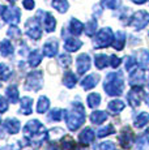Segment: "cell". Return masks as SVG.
Instances as JSON below:
<instances>
[{"mask_svg":"<svg viewBox=\"0 0 149 150\" xmlns=\"http://www.w3.org/2000/svg\"><path fill=\"white\" fill-rule=\"evenodd\" d=\"M67 114V112H65ZM85 120V114H84V108L80 103H73L72 110L65 115V122L71 131H76L80 125H82Z\"/></svg>","mask_w":149,"mask_h":150,"instance_id":"obj_1","label":"cell"},{"mask_svg":"<svg viewBox=\"0 0 149 150\" xmlns=\"http://www.w3.org/2000/svg\"><path fill=\"white\" fill-rule=\"evenodd\" d=\"M43 86V79H42V72L41 71H34L28 74L26 82H25V89L26 90L37 91Z\"/></svg>","mask_w":149,"mask_h":150,"instance_id":"obj_2","label":"cell"},{"mask_svg":"<svg viewBox=\"0 0 149 150\" xmlns=\"http://www.w3.org/2000/svg\"><path fill=\"white\" fill-rule=\"evenodd\" d=\"M1 16L4 18L5 22L11 25H17L20 22V18H21V11L17 7H3L1 11Z\"/></svg>","mask_w":149,"mask_h":150,"instance_id":"obj_3","label":"cell"},{"mask_svg":"<svg viewBox=\"0 0 149 150\" xmlns=\"http://www.w3.org/2000/svg\"><path fill=\"white\" fill-rule=\"evenodd\" d=\"M25 33H26L28 37H30L31 39H39L42 35V31H41V26H39V21L38 18H30L26 21V24H25Z\"/></svg>","mask_w":149,"mask_h":150,"instance_id":"obj_4","label":"cell"},{"mask_svg":"<svg viewBox=\"0 0 149 150\" xmlns=\"http://www.w3.org/2000/svg\"><path fill=\"white\" fill-rule=\"evenodd\" d=\"M113 39V33H111L110 29H104L98 33L97 38L94 39V46L96 47H106L111 43Z\"/></svg>","mask_w":149,"mask_h":150,"instance_id":"obj_5","label":"cell"},{"mask_svg":"<svg viewBox=\"0 0 149 150\" xmlns=\"http://www.w3.org/2000/svg\"><path fill=\"white\" fill-rule=\"evenodd\" d=\"M77 72L80 74H84L85 72L89 69L90 67V59L87 54H81L79 57H77Z\"/></svg>","mask_w":149,"mask_h":150,"instance_id":"obj_6","label":"cell"},{"mask_svg":"<svg viewBox=\"0 0 149 150\" xmlns=\"http://www.w3.org/2000/svg\"><path fill=\"white\" fill-rule=\"evenodd\" d=\"M56 52H58V41L56 39H50L45 43L43 46V54L48 57H53L55 56Z\"/></svg>","mask_w":149,"mask_h":150,"instance_id":"obj_7","label":"cell"},{"mask_svg":"<svg viewBox=\"0 0 149 150\" xmlns=\"http://www.w3.org/2000/svg\"><path fill=\"white\" fill-rule=\"evenodd\" d=\"M3 125H4V129L9 134H16L17 132L20 131V122L17 119H13V117L7 119L4 123H3Z\"/></svg>","mask_w":149,"mask_h":150,"instance_id":"obj_8","label":"cell"},{"mask_svg":"<svg viewBox=\"0 0 149 150\" xmlns=\"http://www.w3.org/2000/svg\"><path fill=\"white\" fill-rule=\"evenodd\" d=\"M33 111V99L30 97H24L20 103V114L30 115Z\"/></svg>","mask_w":149,"mask_h":150,"instance_id":"obj_9","label":"cell"},{"mask_svg":"<svg viewBox=\"0 0 149 150\" xmlns=\"http://www.w3.org/2000/svg\"><path fill=\"white\" fill-rule=\"evenodd\" d=\"M43 18H42V22H43V26L46 29V31H48V33H51V31L55 30V26H56V21L55 18L53 17V14L47 13V12H43Z\"/></svg>","mask_w":149,"mask_h":150,"instance_id":"obj_10","label":"cell"},{"mask_svg":"<svg viewBox=\"0 0 149 150\" xmlns=\"http://www.w3.org/2000/svg\"><path fill=\"white\" fill-rule=\"evenodd\" d=\"M79 140H80V144H81V145H84V146L89 145L92 141L94 140V133H93V131H92L90 128H85L84 131L80 133Z\"/></svg>","mask_w":149,"mask_h":150,"instance_id":"obj_11","label":"cell"},{"mask_svg":"<svg viewBox=\"0 0 149 150\" xmlns=\"http://www.w3.org/2000/svg\"><path fill=\"white\" fill-rule=\"evenodd\" d=\"M98 80H99V77L97 76V74H90V76L85 77V79L82 80L81 85H82V88H84L85 90H89V89L94 88V86L97 85V81H98Z\"/></svg>","mask_w":149,"mask_h":150,"instance_id":"obj_12","label":"cell"},{"mask_svg":"<svg viewBox=\"0 0 149 150\" xmlns=\"http://www.w3.org/2000/svg\"><path fill=\"white\" fill-rule=\"evenodd\" d=\"M132 138H133V134H132V132H131V129L126 128L124 132H122V136H120L122 146H124V148H130L131 142H132Z\"/></svg>","mask_w":149,"mask_h":150,"instance_id":"obj_13","label":"cell"},{"mask_svg":"<svg viewBox=\"0 0 149 150\" xmlns=\"http://www.w3.org/2000/svg\"><path fill=\"white\" fill-rule=\"evenodd\" d=\"M5 97L8 98V100L11 103H16L18 100V90H17V88L15 85L8 86L7 90H5Z\"/></svg>","mask_w":149,"mask_h":150,"instance_id":"obj_14","label":"cell"},{"mask_svg":"<svg viewBox=\"0 0 149 150\" xmlns=\"http://www.w3.org/2000/svg\"><path fill=\"white\" fill-rule=\"evenodd\" d=\"M82 43L80 41H77V39H73V38H67L65 39V43H64V48L67 51H71V52H73V51H77L80 47H81Z\"/></svg>","mask_w":149,"mask_h":150,"instance_id":"obj_15","label":"cell"},{"mask_svg":"<svg viewBox=\"0 0 149 150\" xmlns=\"http://www.w3.org/2000/svg\"><path fill=\"white\" fill-rule=\"evenodd\" d=\"M15 48H13V45L11 43L8 39H4L0 45V52H1L3 56H9V55L13 54Z\"/></svg>","mask_w":149,"mask_h":150,"instance_id":"obj_16","label":"cell"},{"mask_svg":"<svg viewBox=\"0 0 149 150\" xmlns=\"http://www.w3.org/2000/svg\"><path fill=\"white\" fill-rule=\"evenodd\" d=\"M48 106H50V100H48V98L45 97V96L39 97L38 103H37V112H39V114H45V112L47 111Z\"/></svg>","mask_w":149,"mask_h":150,"instance_id":"obj_17","label":"cell"},{"mask_svg":"<svg viewBox=\"0 0 149 150\" xmlns=\"http://www.w3.org/2000/svg\"><path fill=\"white\" fill-rule=\"evenodd\" d=\"M42 62V54L39 50H35L33 51L30 55H29V64L30 67H37L39 65V63Z\"/></svg>","mask_w":149,"mask_h":150,"instance_id":"obj_18","label":"cell"},{"mask_svg":"<svg viewBox=\"0 0 149 150\" xmlns=\"http://www.w3.org/2000/svg\"><path fill=\"white\" fill-rule=\"evenodd\" d=\"M60 145H62V150H76V144L70 136L63 137V140L60 141Z\"/></svg>","mask_w":149,"mask_h":150,"instance_id":"obj_19","label":"cell"},{"mask_svg":"<svg viewBox=\"0 0 149 150\" xmlns=\"http://www.w3.org/2000/svg\"><path fill=\"white\" fill-rule=\"evenodd\" d=\"M70 31L74 35H80L82 31V24L80 21H77L76 18H72L70 22Z\"/></svg>","mask_w":149,"mask_h":150,"instance_id":"obj_20","label":"cell"},{"mask_svg":"<svg viewBox=\"0 0 149 150\" xmlns=\"http://www.w3.org/2000/svg\"><path fill=\"white\" fill-rule=\"evenodd\" d=\"M106 117H107V115L105 114V112L102 111H96L93 112V114L90 115V122L94 123V124H101L102 122H105Z\"/></svg>","mask_w":149,"mask_h":150,"instance_id":"obj_21","label":"cell"},{"mask_svg":"<svg viewBox=\"0 0 149 150\" xmlns=\"http://www.w3.org/2000/svg\"><path fill=\"white\" fill-rule=\"evenodd\" d=\"M53 7L58 9L60 13H64L68 9V1L67 0H53Z\"/></svg>","mask_w":149,"mask_h":150,"instance_id":"obj_22","label":"cell"},{"mask_svg":"<svg viewBox=\"0 0 149 150\" xmlns=\"http://www.w3.org/2000/svg\"><path fill=\"white\" fill-rule=\"evenodd\" d=\"M76 81H77V79L72 72H67L65 76H64V79H63V82H64V85L67 86V88H73Z\"/></svg>","mask_w":149,"mask_h":150,"instance_id":"obj_23","label":"cell"},{"mask_svg":"<svg viewBox=\"0 0 149 150\" xmlns=\"http://www.w3.org/2000/svg\"><path fill=\"white\" fill-rule=\"evenodd\" d=\"M63 114H65V111L60 108H54L53 111L48 114V120H53V122H59L63 117Z\"/></svg>","mask_w":149,"mask_h":150,"instance_id":"obj_24","label":"cell"},{"mask_svg":"<svg viewBox=\"0 0 149 150\" xmlns=\"http://www.w3.org/2000/svg\"><path fill=\"white\" fill-rule=\"evenodd\" d=\"M99 100H101V97H99V94L97 93H92L89 97H88V106L89 107H97V106L99 105Z\"/></svg>","mask_w":149,"mask_h":150,"instance_id":"obj_25","label":"cell"},{"mask_svg":"<svg viewBox=\"0 0 149 150\" xmlns=\"http://www.w3.org/2000/svg\"><path fill=\"white\" fill-rule=\"evenodd\" d=\"M12 74V71L7 67L5 64H0V80H8Z\"/></svg>","mask_w":149,"mask_h":150,"instance_id":"obj_26","label":"cell"},{"mask_svg":"<svg viewBox=\"0 0 149 150\" xmlns=\"http://www.w3.org/2000/svg\"><path fill=\"white\" fill-rule=\"evenodd\" d=\"M107 56L106 55H97L96 56V65H97V68H99V69H102V68H105L106 65H107Z\"/></svg>","mask_w":149,"mask_h":150,"instance_id":"obj_27","label":"cell"},{"mask_svg":"<svg viewBox=\"0 0 149 150\" xmlns=\"http://www.w3.org/2000/svg\"><path fill=\"white\" fill-rule=\"evenodd\" d=\"M124 107V105H123L120 100H114V102H111L110 105H109V110L110 111H113L114 114H118V112Z\"/></svg>","mask_w":149,"mask_h":150,"instance_id":"obj_28","label":"cell"},{"mask_svg":"<svg viewBox=\"0 0 149 150\" xmlns=\"http://www.w3.org/2000/svg\"><path fill=\"white\" fill-rule=\"evenodd\" d=\"M8 35L12 37V38H15V39H18L20 37H21V31H20V29L17 26H13L12 25V26L8 29Z\"/></svg>","mask_w":149,"mask_h":150,"instance_id":"obj_29","label":"cell"},{"mask_svg":"<svg viewBox=\"0 0 149 150\" xmlns=\"http://www.w3.org/2000/svg\"><path fill=\"white\" fill-rule=\"evenodd\" d=\"M148 120H149V115L148 114H140V116L135 120V124H136V127H143L145 123L148 122Z\"/></svg>","mask_w":149,"mask_h":150,"instance_id":"obj_30","label":"cell"},{"mask_svg":"<svg viewBox=\"0 0 149 150\" xmlns=\"http://www.w3.org/2000/svg\"><path fill=\"white\" fill-rule=\"evenodd\" d=\"M113 132H114L113 125H107V127H105V128H102L98 131V137H105V136H107V134L113 133Z\"/></svg>","mask_w":149,"mask_h":150,"instance_id":"obj_31","label":"cell"},{"mask_svg":"<svg viewBox=\"0 0 149 150\" xmlns=\"http://www.w3.org/2000/svg\"><path fill=\"white\" fill-rule=\"evenodd\" d=\"M96 28H97V22L93 20V21H90L89 24L87 25V34L88 35H92V34L96 31Z\"/></svg>","mask_w":149,"mask_h":150,"instance_id":"obj_32","label":"cell"},{"mask_svg":"<svg viewBox=\"0 0 149 150\" xmlns=\"http://www.w3.org/2000/svg\"><path fill=\"white\" fill-rule=\"evenodd\" d=\"M8 110V102L3 96H0V114L5 112Z\"/></svg>","mask_w":149,"mask_h":150,"instance_id":"obj_33","label":"cell"},{"mask_svg":"<svg viewBox=\"0 0 149 150\" xmlns=\"http://www.w3.org/2000/svg\"><path fill=\"white\" fill-rule=\"evenodd\" d=\"M97 150H114V145L111 142H104L99 145V148Z\"/></svg>","mask_w":149,"mask_h":150,"instance_id":"obj_34","label":"cell"},{"mask_svg":"<svg viewBox=\"0 0 149 150\" xmlns=\"http://www.w3.org/2000/svg\"><path fill=\"white\" fill-rule=\"evenodd\" d=\"M22 4H24V7L26 8L28 11H30V9H33V8H34L35 3H34V0H24V1H22Z\"/></svg>","mask_w":149,"mask_h":150,"instance_id":"obj_35","label":"cell"},{"mask_svg":"<svg viewBox=\"0 0 149 150\" xmlns=\"http://www.w3.org/2000/svg\"><path fill=\"white\" fill-rule=\"evenodd\" d=\"M60 64L62 65H70L71 64L70 56H67V55H62V56H60Z\"/></svg>","mask_w":149,"mask_h":150,"instance_id":"obj_36","label":"cell"},{"mask_svg":"<svg viewBox=\"0 0 149 150\" xmlns=\"http://www.w3.org/2000/svg\"><path fill=\"white\" fill-rule=\"evenodd\" d=\"M20 148L21 146H18L17 144H12V145H8V146H5L3 150H20Z\"/></svg>","mask_w":149,"mask_h":150,"instance_id":"obj_37","label":"cell"},{"mask_svg":"<svg viewBox=\"0 0 149 150\" xmlns=\"http://www.w3.org/2000/svg\"><path fill=\"white\" fill-rule=\"evenodd\" d=\"M4 125H3V124H0V138H3L4 137Z\"/></svg>","mask_w":149,"mask_h":150,"instance_id":"obj_38","label":"cell"},{"mask_svg":"<svg viewBox=\"0 0 149 150\" xmlns=\"http://www.w3.org/2000/svg\"><path fill=\"white\" fill-rule=\"evenodd\" d=\"M46 150H58V148H56L55 145H50V146H48V148L46 149Z\"/></svg>","mask_w":149,"mask_h":150,"instance_id":"obj_39","label":"cell"},{"mask_svg":"<svg viewBox=\"0 0 149 150\" xmlns=\"http://www.w3.org/2000/svg\"><path fill=\"white\" fill-rule=\"evenodd\" d=\"M133 1H135V3H137V4H140V3H144L145 0H133Z\"/></svg>","mask_w":149,"mask_h":150,"instance_id":"obj_40","label":"cell"},{"mask_svg":"<svg viewBox=\"0 0 149 150\" xmlns=\"http://www.w3.org/2000/svg\"><path fill=\"white\" fill-rule=\"evenodd\" d=\"M7 1H9V3H15L16 0H7Z\"/></svg>","mask_w":149,"mask_h":150,"instance_id":"obj_41","label":"cell"},{"mask_svg":"<svg viewBox=\"0 0 149 150\" xmlns=\"http://www.w3.org/2000/svg\"><path fill=\"white\" fill-rule=\"evenodd\" d=\"M0 86H1V83H0Z\"/></svg>","mask_w":149,"mask_h":150,"instance_id":"obj_42","label":"cell"}]
</instances>
